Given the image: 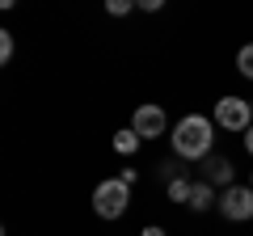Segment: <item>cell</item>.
Instances as JSON below:
<instances>
[{"instance_id":"obj_13","label":"cell","mask_w":253,"mask_h":236,"mask_svg":"<svg viewBox=\"0 0 253 236\" xmlns=\"http://www.w3.org/2000/svg\"><path fill=\"white\" fill-rule=\"evenodd\" d=\"M135 4H139V9H148V13H156V9L165 4V0H135Z\"/></svg>"},{"instance_id":"obj_18","label":"cell","mask_w":253,"mask_h":236,"mask_svg":"<svg viewBox=\"0 0 253 236\" xmlns=\"http://www.w3.org/2000/svg\"><path fill=\"white\" fill-rule=\"evenodd\" d=\"M249 186H253V182H249Z\"/></svg>"},{"instance_id":"obj_7","label":"cell","mask_w":253,"mask_h":236,"mask_svg":"<svg viewBox=\"0 0 253 236\" xmlns=\"http://www.w3.org/2000/svg\"><path fill=\"white\" fill-rule=\"evenodd\" d=\"M186 207H194V211L219 207V198H215V190H211V182H194V190H190V202H186Z\"/></svg>"},{"instance_id":"obj_17","label":"cell","mask_w":253,"mask_h":236,"mask_svg":"<svg viewBox=\"0 0 253 236\" xmlns=\"http://www.w3.org/2000/svg\"><path fill=\"white\" fill-rule=\"evenodd\" d=\"M249 106H253V101H249Z\"/></svg>"},{"instance_id":"obj_6","label":"cell","mask_w":253,"mask_h":236,"mask_svg":"<svg viewBox=\"0 0 253 236\" xmlns=\"http://www.w3.org/2000/svg\"><path fill=\"white\" fill-rule=\"evenodd\" d=\"M203 177H207L211 186H232V160L228 156H207V169H203Z\"/></svg>"},{"instance_id":"obj_2","label":"cell","mask_w":253,"mask_h":236,"mask_svg":"<svg viewBox=\"0 0 253 236\" xmlns=\"http://www.w3.org/2000/svg\"><path fill=\"white\" fill-rule=\"evenodd\" d=\"M126 202H131V182H123V177L97 182V190H93V211L101 219H118L126 211Z\"/></svg>"},{"instance_id":"obj_4","label":"cell","mask_w":253,"mask_h":236,"mask_svg":"<svg viewBox=\"0 0 253 236\" xmlns=\"http://www.w3.org/2000/svg\"><path fill=\"white\" fill-rule=\"evenodd\" d=\"M219 215L241 224V219H253V186H228L219 194Z\"/></svg>"},{"instance_id":"obj_9","label":"cell","mask_w":253,"mask_h":236,"mask_svg":"<svg viewBox=\"0 0 253 236\" xmlns=\"http://www.w3.org/2000/svg\"><path fill=\"white\" fill-rule=\"evenodd\" d=\"M139 144H144V139H139L135 131H118V135H114V148H118L123 156H131V152H135Z\"/></svg>"},{"instance_id":"obj_10","label":"cell","mask_w":253,"mask_h":236,"mask_svg":"<svg viewBox=\"0 0 253 236\" xmlns=\"http://www.w3.org/2000/svg\"><path fill=\"white\" fill-rule=\"evenodd\" d=\"M236 68H241V76H249V80H253V42L241 46V55H236Z\"/></svg>"},{"instance_id":"obj_14","label":"cell","mask_w":253,"mask_h":236,"mask_svg":"<svg viewBox=\"0 0 253 236\" xmlns=\"http://www.w3.org/2000/svg\"><path fill=\"white\" fill-rule=\"evenodd\" d=\"M139 236H165V228H144Z\"/></svg>"},{"instance_id":"obj_12","label":"cell","mask_w":253,"mask_h":236,"mask_svg":"<svg viewBox=\"0 0 253 236\" xmlns=\"http://www.w3.org/2000/svg\"><path fill=\"white\" fill-rule=\"evenodd\" d=\"M13 59V34H0V64Z\"/></svg>"},{"instance_id":"obj_5","label":"cell","mask_w":253,"mask_h":236,"mask_svg":"<svg viewBox=\"0 0 253 236\" xmlns=\"http://www.w3.org/2000/svg\"><path fill=\"white\" fill-rule=\"evenodd\" d=\"M131 131H135L139 139H156V135H165V110H161V106H139L135 118H131Z\"/></svg>"},{"instance_id":"obj_3","label":"cell","mask_w":253,"mask_h":236,"mask_svg":"<svg viewBox=\"0 0 253 236\" xmlns=\"http://www.w3.org/2000/svg\"><path fill=\"white\" fill-rule=\"evenodd\" d=\"M215 122L245 135V131L253 127V106L245 97H224V101H215Z\"/></svg>"},{"instance_id":"obj_8","label":"cell","mask_w":253,"mask_h":236,"mask_svg":"<svg viewBox=\"0 0 253 236\" xmlns=\"http://www.w3.org/2000/svg\"><path fill=\"white\" fill-rule=\"evenodd\" d=\"M190 190H194V182H190V177H173V182L165 186V194H169L173 202H190Z\"/></svg>"},{"instance_id":"obj_11","label":"cell","mask_w":253,"mask_h":236,"mask_svg":"<svg viewBox=\"0 0 253 236\" xmlns=\"http://www.w3.org/2000/svg\"><path fill=\"white\" fill-rule=\"evenodd\" d=\"M131 9H135V0H106L110 17H123V13H131Z\"/></svg>"},{"instance_id":"obj_15","label":"cell","mask_w":253,"mask_h":236,"mask_svg":"<svg viewBox=\"0 0 253 236\" xmlns=\"http://www.w3.org/2000/svg\"><path fill=\"white\" fill-rule=\"evenodd\" d=\"M245 148H249V156H253V127L245 131Z\"/></svg>"},{"instance_id":"obj_1","label":"cell","mask_w":253,"mask_h":236,"mask_svg":"<svg viewBox=\"0 0 253 236\" xmlns=\"http://www.w3.org/2000/svg\"><path fill=\"white\" fill-rule=\"evenodd\" d=\"M211 139H215V122L203 114H186L173 127V152L181 160H207L211 156Z\"/></svg>"},{"instance_id":"obj_16","label":"cell","mask_w":253,"mask_h":236,"mask_svg":"<svg viewBox=\"0 0 253 236\" xmlns=\"http://www.w3.org/2000/svg\"><path fill=\"white\" fill-rule=\"evenodd\" d=\"M13 4H17V0H0V9H13Z\"/></svg>"}]
</instances>
